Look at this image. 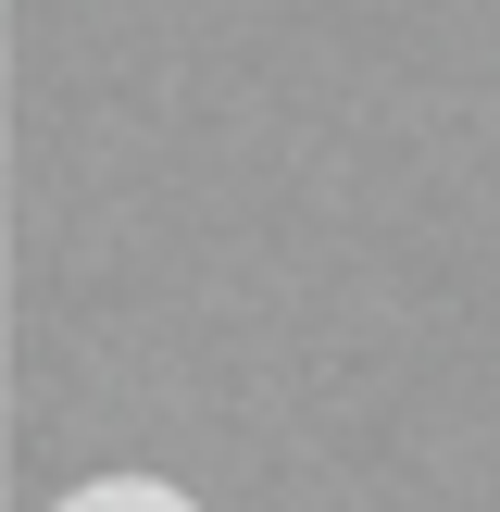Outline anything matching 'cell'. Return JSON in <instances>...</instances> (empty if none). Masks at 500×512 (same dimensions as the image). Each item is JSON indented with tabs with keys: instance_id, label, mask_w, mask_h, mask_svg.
<instances>
[{
	"instance_id": "6da1fadb",
	"label": "cell",
	"mask_w": 500,
	"mask_h": 512,
	"mask_svg": "<svg viewBox=\"0 0 500 512\" xmlns=\"http://www.w3.org/2000/svg\"><path fill=\"white\" fill-rule=\"evenodd\" d=\"M50 512H200V500L163 488V475H88V488H63Z\"/></svg>"
}]
</instances>
